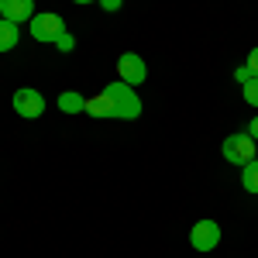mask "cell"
<instances>
[{
	"label": "cell",
	"instance_id": "obj_5",
	"mask_svg": "<svg viewBox=\"0 0 258 258\" xmlns=\"http://www.w3.org/2000/svg\"><path fill=\"white\" fill-rule=\"evenodd\" d=\"M117 76L127 86H141V83L148 80V66H145V59H141L138 52H124L117 59Z\"/></svg>",
	"mask_w": 258,
	"mask_h": 258
},
{
	"label": "cell",
	"instance_id": "obj_14",
	"mask_svg": "<svg viewBox=\"0 0 258 258\" xmlns=\"http://www.w3.org/2000/svg\"><path fill=\"white\" fill-rule=\"evenodd\" d=\"M234 80H238L241 86H248V83H251V80H258V76H255V73H251V69H248V66H241L238 73H234Z\"/></svg>",
	"mask_w": 258,
	"mask_h": 258
},
{
	"label": "cell",
	"instance_id": "obj_3",
	"mask_svg": "<svg viewBox=\"0 0 258 258\" xmlns=\"http://www.w3.org/2000/svg\"><path fill=\"white\" fill-rule=\"evenodd\" d=\"M11 107H14L18 117L35 120V117L45 114V97H41L38 90H31V86H21V90H14V97H11Z\"/></svg>",
	"mask_w": 258,
	"mask_h": 258
},
{
	"label": "cell",
	"instance_id": "obj_1",
	"mask_svg": "<svg viewBox=\"0 0 258 258\" xmlns=\"http://www.w3.org/2000/svg\"><path fill=\"white\" fill-rule=\"evenodd\" d=\"M103 93L114 100V114H117V120H138L141 117V97L135 93V86L114 80V83L103 86Z\"/></svg>",
	"mask_w": 258,
	"mask_h": 258
},
{
	"label": "cell",
	"instance_id": "obj_8",
	"mask_svg": "<svg viewBox=\"0 0 258 258\" xmlns=\"http://www.w3.org/2000/svg\"><path fill=\"white\" fill-rule=\"evenodd\" d=\"M86 114H93V117H114V100L107 97V93H97V97H86Z\"/></svg>",
	"mask_w": 258,
	"mask_h": 258
},
{
	"label": "cell",
	"instance_id": "obj_4",
	"mask_svg": "<svg viewBox=\"0 0 258 258\" xmlns=\"http://www.w3.org/2000/svg\"><path fill=\"white\" fill-rule=\"evenodd\" d=\"M28 28H31V38H35V41H55L62 31H66L62 18H59V14H52V11L35 14V18L28 21Z\"/></svg>",
	"mask_w": 258,
	"mask_h": 258
},
{
	"label": "cell",
	"instance_id": "obj_9",
	"mask_svg": "<svg viewBox=\"0 0 258 258\" xmlns=\"http://www.w3.org/2000/svg\"><path fill=\"white\" fill-rule=\"evenodd\" d=\"M59 110L62 114H83L86 110V97L83 93H76V90H66V93H59Z\"/></svg>",
	"mask_w": 258,
	"mask_h": 258
},
{
	"label": "cell",
	"instance_id": "obj_13",
	"mask_svg": "<svg viewBox=\"0 0 258 258\" xmlns=\"http://www.w3.org/2000/svg\"><path fill=\"white\" fill-rule=\"evenodd\" d=\"M52 45H55L59 52H73V48H76V38H73L69 31H62V35H59V38H55V41H52Z\"/></svg>",
	"mask_w": 258,
	"mask_h": 258
},
{
	"label": "cell",
	"instance_id": "obj_6",
	"mask_svg": "<svg viewBox=\"0 0 258 258\" xmlns=\"http://www.w3.org/2000/svg\"><path fill=\"white\" fill-rule=\"evenodd\" d=\"M189 244H193V251H214L220 244V224L217 220H197L189 231Z\"/></svg>",
	"mask_w": 258,
	"mask_h": 258
},
{
	"label": "cell",
	"instance_id": "obj_17",
	"mask_svg": "<svg viewBox=\"0 0 258 258\" xmlns=\"http://www.w3.org/2000/svg\"><path fill=\"white\" fill-rule=\"evenodd\" d=\"M248 135H251V138H255V141H258V117H255V120H251V124H248Z\"/></svg>",
	"mask_w": 258,
	"mask_h": 258
},
{
	"label": "cell",
	"instance_id": "obj_11",
	"mask_svg": "<svg viewBox=\"0 0 258 258\" xmlns=\"http://www.w3.org/2000/svg\"><path fill=\"white\" fill-rule=\"evenodd\" d=\"M241 186L248 193H258V159H251L248 165H241Z\"/></svg>",
	"mask_w": 258,
	"mask_h": 258
},
{
	"label": "cell",
	"instance_id": "obj_15",
	"mask_svg": "<svg viewBox=\"0 0 258 258\" xmlns=\"http://www.w3.org/2000/svg\"><path fill=\"white\" fill-rule=\"evenodd\" d=\"M97 4L107 11V14H114V11H120V4H124V0H97Z\"/></svg>",
	"mask_w": 258,
	"mask_h": 258
},
{
	"label": "cell",
	"instance_id": "obj_16",
	"mask_svg": "<svg viewBox=\"0 0 258 258\" xmlns=\"http://www.w3.org/2000/svg\"><path fill=\"white\" fill-rule=\"evenodd\" d=\"M244 66H248V69L258 76V48H251V52H248V62H244Z\"/></svg>",
	"mask_w": 258,
	"mask_h": 258
},
{
	"label": "cell",
	"instance_id": "obj_2",
	"mask_svg": "<svg viewBox=\"0 0 258 258\" xmlns=\"http://www.w3.org/2000/svg\"><path fill=\"white\" fill-rule=\"evenodd\" d=\"M220 152H224V159L231 162V165H248L251 159H258V141L248 131H238V135L224 138Z\"/></svg>",
	"mask_w": 258,
	"mask_h": 258
},
{
	"label": "cell",
	"instance_id": "obj_12",
	"mask_svg": "<svg viewBox=\"0 0 258 258\" xmlns=\"http://www.w3.org/2000/svg\"><path fill=\"white\" fill-rule=\"evenodd\" d=\"M241 97H244V103L258 107V80H251L248 86H241Z\"/></svg>",
	"mask_w": 258,
	"mask_h": 258
},
{
	"label": "cell",
	"instance_id": "obj_7",
	"mask_svg": "<svg viewBox=\"0 0 258 258\" xmlns=\"http://www.w3.org/2000/svg\"><path fill=\"white\" fill-rule=\"evenodd\" d=\"M0 18L11 21V24L31 21L35 18V0H0Z\"/></svg>",
	"mask_w": 258,
	"mask_h": 258
},
{
	"label": "cell",
	"instance_id": "obj_18",
	"mask_svg": "<svg viewBox=\"0 0 258 258\" xmlns=\"http://www.w3.org/2000/svg\"><path fill=\"white\" fill-rule=\"evenodd\" d=\"M73 4H93V0H73Z\"/></svg>",
	"mask_w": 258,
	"mask_h": 258
},
{
	"label": "cell",
	"instance_id": "obj_10",
	"mask_svg": "<svg viewBox=\"0 0 258 258\" xmlns=\"http://www.w3.org/2000/svg\"><path fill=\"white\" fill-rule=\"evenodd\" d=\"M18 41H21L18 24H11V21L0 18V52H11V48H18Z\"/></svg>",
	"mask_w": 258,
	"mask_h": 258
}]
</instances>
